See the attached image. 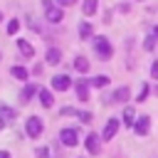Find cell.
I'll list each match as a JSON object with an SVG mask.
<instances>
[{"label": "cell", "instance_id": "cell-2", "mask_svg": "<svg viewBox=\"0 0 158 158\" xmlns=\"http://www.w3.org/2000/svg\"><path fill=\"white\" fill-rule=\"evenodd\" d=\"M42 5H44V15H47V20L52 22V25H57V22H62V17H64V12L52 2V0H42Z\"/></svg>", "mask_w": 158, "mask_h": 158}, {"label": "cell", "instance_id": "cell-13", "mask_svg": "<svg viewBox=\"0 0 158 158\" xmlns=\"http://www.w3.org/2000/svg\"><path fill=\"white\" fill-rule=\"evenodd\" d=\"M12 77H15V79H20V81H27V77H30V72H27L25 67H20V64H15V67H12Z\"/></svg>", "mask_w": 158, "mask_h": 158}, {"label": "cell", "instance_id": "cell-4", "mask_svg": "<svg viewBox=\"0 0 158 158\" xmlns=\"http://www.w3.org/2000/svg\"><path fill=\"white\" fill-rule=\"evenodd\" d=\"M59 141H62L64 146H74V143L79 141L77 128H62V131H59Z\"/></svg>", "mask_w": 158, "mask_h": 158}, {"label": "cell", "instance_id": "cell-17", "mask_svg": "<svg viewBox=\"0 0 158 158\" xmlns=\"http://www.w3.org/2000/svg\"><path fill=\"white\" fill-rule=\"evenodd\" d=\"M96 7H99V2H96V0H84L81 12H84V15H94V12H96Z\"/></svg>", "mask_w": 158, "mask_h": 158}, {"label": "cell", "instance_id": "cell-29", "mask_svg": "<svg viewBox=\"0 0 158 158\" xmlns=\"http://www.w3.org/2000/svg\"><path fill=\"white\" fill-rule=\"evenodd\" d=\"M2 128H5V118L0 116V131H2Z\"/></svg>", "mask_w": 158, "mask_h": 158}, {"label": "cell", "instance_id": "cell-26", "mask_svg": "<svg viewBox=\"0 0 158 158\" xmlns=\"http://www.w3.org/2000/svg\"><path fill=\"white\" fill-rule=\"evenodd\" d=\"M74 2H77V0H57L59 7H67V5H74Z\"/></svg>", "mask_w": 158, "mask_h": 158}, {"label": "cell", "instance_id": "cell-12", "mask_svg": "<svg viewBox=\"0 0 158 158\" xmlns=\"http://www.w3.org/2000/svg\"><path fill=\"white\" fill-rule=\"evenodd\" d=\"M59 59H62V52H59L57 47H49V49H47V62H49V64H59Z\"/></svg>", "mask_w": 158, "mask_h": 158}, {"label": "cell", "instance_id": "cell-24", "mask_svg": "<svg viewBox=\"0 0 158 158\" xmlns=\"http://www.w3.org/2000/svg\"><path fill=\"white\" fill-rule=\"evenodd\" d=\"M35 156H37V158H49V151H47V148H37Z\"/></svg>", "mask_w": 158, "mask_h": 158}, {"label": "cell", "instance_id": "cell-1", "mask_svg": "<svg viewBox=\"0 0 158 158\" xmlns=\"http://www.w3.org/2000/svg\"><path fill=\"white\" fill-rule=\"evenodd\" d=\"M94 52L99 59H111V44L106 37H94Z\"/></svg>", "mask_w": 158, "mask_h": 158}, {"label": "cell", "instance_id": "cell-21", "mask_svg": "<svg viewBox=\"0 0 158 158\" xmlns=\"http://www.w3.org/2000/svg\"><path fill=\"white\" fill-rule=\"evenodd\" d=\"M89 84H91V86H106V84H109V77H94Z\"/></svg>", "mask_w": 158, "mask_h": 158}, {"label": "cell", "instance_id": "cell-9", "mask_svg": "<svg viewBox=\"0 0 158 158\" xmlns=\"http://www.w3.org/2000/svg\"><path fill=\"white\" fill-rule=\"evenodd\" d=\"M17 49L22 52V57H32L35 54V49H32V44L27 40H17Z\"/></svg>", "mask_w": 158, "mask_h": 158}, {"label": "cell", "instance_id": "cell-30", "mask_svg": "<svg viewBox=\"0 0 158 158\" xmlns=\"http://www.w3.org/2000/svg\"><path fill=\"white\" fill-rule=\"evenodd\" d=\"M153 37H156V40H158V25H156V27H153Z\"/></svg>", "mask_w": 158, "mask_h": 158}, {"label": "cell", "instance_id": "cell-14", "mask_svg": "<svg viewBox=\"0 0 158 158\" xmlns=\"http://www.w3.org/2000/svg\"><path fill=\"white\" fill-rule=\"evenodd\" d=\"M74 69H77V72H89V59L79 54V57L74 59Z\"/></svg>", "mask_w": 158, "mask_h": 158}, {"label": "cell", "instance_id": "cell-27", "mask_svg": "<svg viewBox=\"0 0 158 158\" xmlns=\"http://www.w3.org/2000/svg\"><path fill=\"white\" fill-rule=\"evenodd\" d=\"M153 44H156V37H148L146 40V49H153Z\"/></svg>", "mask_w": 158, "mask_h": 158}, {"label": "cell", "instance_id": "cell-7", "mask_svg": "<svg viewBox=\"0 0 158 158\" xmlns=\"http://www.w3.org/2000/svg\"><path fill=\"white\" fill-rule=\"evenodd\" d=\"M69 77L67 74H57V77H52V86L54 89H59V91H64V89H69Z\"/></svg>", "mask_w": 158, "mask_h": 158}, {"label": "cell", "instance_id": "cell-16", "mask_svg": "<svg viewBox=\"0 0 158 158\" xmlns=\"http://www.w3.org/2000/svg\"><path fill=\"white\" fill-rule=\"evenodd\" d=\"M0 116H2L5 121H12V118H15V109L7 106V104H2V106H0Z\"/></svg>", "mask_w": 158, "mask_h": 158}, {"label": "cell", "instance_id": "cell-25", "mask_svg": "<svg viewBox=\"0 0 158 158\" xmlns=\"http://www.w3.org/2000/svg\"><path fill=\"white\" fill-rule=\"evenodd\" d=\"M151 77H153V79H158V59H156V62H153V67H151Z\"/></svg>", "mask_w": 158, "mask_h": 158}, {"label": "cell", "instance_id": "cell-18", "mask_svg": "<svg viewBox=\"0 0 158 158\" xmlns=\"http://www.w3.org/2000/svg\"><path fill=\"white\" fill-rule=\"evenodd\" d=\"M79 37H81V40H89V37H91V25H89V22H81V25H79Z\"/></svg>", "mask_w": 158, "mask_h": 158}, {"label": "cell", "instance_id": "cell-11", "mask_svg": "<svg viewBox=\"0 0 158 158\" xmlns=\"http://www.w3.org/2000/svg\"><path fill=\"white\" fill-rule=\"evenodd\" d=\"M37 94H40L42 106H44V109H52V104H54V101H52V94H49L47 89H42V86H40V91H37Z\"/></svg>", "mask_w": 158, "mask_h": 158}, {"label": "cell", "instance_id": "cell-28", "mask_svg": "<svg viewBox=\"0 0 158 158\" xmlns=\"http://www.w3.org/2000/svg\"><path fill=\"white\" fill-rule=\"evenodd\" d=\"M0 158H10V153L7 151H0Z\"/></svg>", "mask_w": 158, "mask_h": 158}, {"label": "cell", "instance_id": "cell-23", "mask_svg": "<svg viewBox=\"0 0 158 158\" xmlns=\"http://www.w3.org/2000/svg\"><path fill=\"white\" fill-rule=\"evenodd\" d=\"M146 96H148V84H143V86H141V91H138V101H143Z\"/></svg>", "mask_w": 158, "mask_h": 158}, {"label": "cell", "instance_id": "cell-20", "mask_svg": "<svg viewBox=\"0 0 158 158\" xmlns=\"http://www.w3.org/2000/svg\"><path fill=\"white\" fill-rule=\"evenodd\" d=\"M17 30H20V20H10L7 22V35H17Z\"/></svg>", "mask_w": 158, "mask_h": 158}, {"label": "cell", "instance_id": "cell-8", "mask_svg": "<svg viewBox=\"0 0 158 158\" xmlns=\"http://www.w3.org/2000/svg\"><path fill=\"white\" fill-rule=\"evenodd\" d=\"M99 146H101V143H99V136H96V133H89V136H86V151H89V153H99V151H101Z\"/></svg>", "mask_w": 158, "mask_h": 158}, {"label": "cell", "instance_id": "cell-5", "mask_svg": "<svg viewBox=\"0 0 158 158\" xmlns=\"http://www.w3.org/2000/svg\"><path fill=\"white\" fill-rule=\"evenodd\" d=\"M118 126H121V121H118V118H109V123H106V128H104V133H101V138H104V141H111V138L116 136V131H118Z\"/></svg>", "mask_w": 158, "mask_h": 158}, {"label": "cell", "instance_id": "cell-10", "mask_svg": "<svg viewBox=\"0 0 158 158\" xmlns=\"http://www.w3.org/2000/svg\"><path fill=\"white\" fill-rule=\"evenodd\" d=\"M77 96H79V101L89 99V81H79L77 84Z\"/></svg>", "mask_w": 158, "mask_h": 158}, {"label": "cell", "instance_id": "cell-22", "mask_svg": "<svg viewBox=\"0 0 158 158\" xmlns=\"http://www.w3.org/2000/svg\"><path fill=\"white\" fill-rule=\"evenodd\" d=\"M123 123H128V126L136 123V121H133V109H126V111H123Z\"/></svg>", "mask_w": 158, "mask_h": 158}, {"label": "cell", "instance_id": "cell-19", "mask_svg": "<svg viewBox=\"0 0 158 158\" xmlns=\"http://www.w3.org/2000/svg\"><path fill=\"white\" fill-rule=\"evenodd\" d=\"M128 96H131V91H128V89H126V86H121V89H118V91H116V94H114V99H116V101H126V99H128Z\"/></svg>", "mask_w": 158, "mask_h": 158}, {"label": "cell", "instance_id": "cell-6", "mask_svg": "<svg viewBox=\"0 0 158 158\" xmlns=\"http://www.w3.org/2000/svg\"><path fill=\"white\" fill-rule=\"evenodd\" d=\"M148 128H151V118H148V116H141V118L133 123V131H136L138 136H146V133H148Z\"/></svg>", "mask_w": 158, "mask_h": 158}, {"label": "cell", "instance_id": "cell-32", "mask_svg": "<svg viewBox=\"0 0 158 158\" xmlns=\"http://www.w3.org/2000/svg\"><path fill=\"white\" fill-rule=\"evenodd\" d=\"M156 94H158V89H156Z\"/></svg>", "mask_w": 158, "mask_h": 158}, {"label": "cell", "instance_id": "cell-15", "mask_svg": "<svg viewBox=\"0 0 158 158\" xmlns=\"http://www.w3.org/2000/svg\"><path fill=\"white\" fill-rule=\"evenodd\" d=\"M35 91H40V86H32V84H27V86H25V91H22V96H20V101H22V104H25V101H30Z\"/></svg>", "mask_w": 158, "mask_h": 158}, {"label": "cell", "instance_id": "cell-3", "mask_svg": "<svg viewBox=\"0 0 158 158\" xmlns=\"http://www.w3.org/2000/svg\"><path fill=\"white\" fill-rule=\"evenodd\" d=\"M25 128H27V136H30V138H37V136L44 131V123H42L40 116H30L27 123H25Z\"/></svg>", "mask_w": 158, "mask_h": 158}, {"label": "cell", "instance_id": "cell-31", "mask_svg": "<svg viewBox=\"0 0 158 158\" xmlns=\"http://www.w3.org/2000/svg\"><path fill=\"white\" fill-rule=\"evenodd\" d=\"M0 20H2V12H0Z\"/></svg>", "mask_w": 158, "mask_h": 158}]
</instances>
